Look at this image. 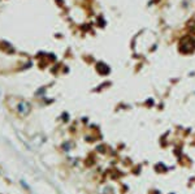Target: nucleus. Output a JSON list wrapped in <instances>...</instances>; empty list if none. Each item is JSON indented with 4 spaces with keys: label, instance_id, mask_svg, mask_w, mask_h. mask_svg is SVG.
Masks as SVG:
<instances>
[{
    "label": "nucleus",
    "instance_id": "f257e3e1",
    "mask_svg": "<svg viewBox=\"0 0 195 194\" xmlns=\"http://www.w3.org/2000/svg\"><path fill=\"white\" fill-rule=\"evenodd\" d=\"M180 47H181V51L185 52V54H187V52H191V51H194V48H195V40H194L192 38H190V37H185V38L181 40Z\"/></svg>",
    "mask_w": 195,
    "mask_h": 194
}]
</instances>
